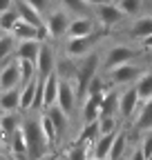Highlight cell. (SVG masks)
Returning a JSON list of instances; mask_svg holds the SVG:
<instances>
[{"instance_id":"obj_1","label":"cell","mask_w":152,"mask_h":160,"mask_svg":"<svg viewBox=\"0 0 152 160\" xmlns=\"http://www.w3.org/2000/svg\"><path fill=\"white\" fill-rule=\"evenodd\" d=\"M23 133H25V140H27V151H29V160H43L47 156V149H49V140L43 131V125H41V118L38 120H25L23 125Z\"/></svg>"},{"instance_id":"obj_2","label":"cell","mask_w":152,"mask_h":160,"mask_svg":"<svg viewBox=\"0 0 152 160\" xmlns=\"http://www.w3.org/2000/svg\"><path fill=\"white\" fill-rule=\"evenodd\" d=\"M99 56L96 53H87L85 60L76 67V93L83 96L87 93V87L92 82V78L96 76V69H99Z\"/></svg>"},{"instance_id":"obj_3","label":"cell","mask_w":152,"mask_h":160,"mask_svg":"<svg viewBox=\"0 0 152 160\" xmlns=\"http://www.w3.org/2000/svg\"><path fill=\"white\" fill-rule=\"evenodd\" d=\"M69 25H72V18L67 16V11H61V9H54V11H49V16H47V20H45L47 33H49L52 38L67 36Z\"/></svg>"},{"instance_id":"obj_4","label":"cell","mask_w":152,"mask_h":160,"mask_svg":"<svg viewBox=\"0 0 152 160\" xmlns=\"http://www.w3.org/2000/svg\"><path fill=\"white\" fill-rule=\"evenodd\" d=\"M94 13H96L99 22H101L105 29L119 25L121 20L125 18V13L121 11V7L114 5V2H103V5H99V7H94Z\"/></svg>"},{"instance_id":"obj_5","label":"cell","mask_w":152,"mask_h":160,"mask_svg":"<svg viewBox=\"0 0 152 160\" xmlns=\"http://www.w3.org/2000/svg\"><path fill=\"white\" fill-rule=\"evenodd\" d=\"M134 49L132 47H125V45H117V47H112L107 53H105V60H103V69L110 71L114 67H121L125 62H130L132 58H134Z\"/></svg>"},{"instance_id":"obj_6","label":"cell","mask_w":152,"mask_h":160,"mask_svg":"<svg viewBox=\"0 0 152 160\" xmlns=\"http://www.w3.org/2000/svg\"><path fill=\"white\" fill-rule=\"evenodd\" d=\"M18 85H20V67H18V58H16L0 69V91L16 89Z\"/></svg>"},{"instance_id":"obj_7","label":"cell","mask_w":152,"mask_h":160,"mask_svg":"<svg viewBox=\"0 0 152 160\" xmlns=\"http://www.w3.org/2000/svg\"><path fill=\"white\" fill-rule=\"evenodd\" d=\"M107 76H110V80H112L114 85H125V82H132V80H139L143 73H141V67L125 62V65H121V67L110 69Z\"/></svg>"},{"instance_id":"obj_8","label":"cell","mask_w":152,"mask_h":160,"mask_svg":"<svg viewBox=\"0 0 152 160\" xmlns=\"http://www.w3.org/2000/svg\"><path fill=\"white\" fill-rule=\"evenodd\" d=\"M139 102H141V96H139V89H137V85H134L132 89H125V91L121 93L119 113H121L123 118H132V116L137 113V109H139Z\"/></svg>"},{"instance_id":"obj_9","label":"cell","mask_w":152,"mask_h":160,"mask_svg":"<svg viewBox=\"0 0 152 160\" xmlns=\"http://www.w3.org/2000/svg\"><path fill=\"white\" fill-rule=\"evenodd\" d=\"M36 69H38V78L41 80H47L54 73V51L45 42H43L41 53H38V58H36Z\"/></svg>"},{"instance_id":"obj_10","label":"cell","mask_w":152,"mask_h":160,"mask_svg":"<svg viewBox=\"0 0 152 160\" xmlns=\"http://www.w3.org/2000/svg\"><path fill=\"white\" fill-rule=\"evenodd\" d=\"M94 27H96V25H94L92 16H79V18H74V20H72L69 31H67V38H83V36H92Z\"/></svg>"},{"instance_id":"obj_11","label":"cell","mask_w":152,"mask_h":160,"mask_svg":"<svg viewBox=\"0 0 152 160\" xmlns=\"http://www.w3.org/2000/svg\"><path fill=\"white\" fill-rule=\"evenodd\" d=\"M96 36H83V38H67V56H87V51L94 47Z\"/></svg>"},{"instance_id":"obj_12","label":"cell","mask_w":152,"mask_h":160,"mask_svg":"<svg viewBox=\"0 0 152 160\" xmlns=\"http://www.w3.org/2000/svg\"><path fill=\"white\" fill-rule=\"evenodd\" d=\"M14 7H16V11H18V16H20V20H25V22H29V25H34V27H45L43 25V20H41V13H38L27 0H14Z\"/></svg>"},{"instance_id":"obj_13","label":"cell","mask_w":152,"mask_h":160,"mask_svg":"<svg viewBox=\"0 0 152 160\" xmlns=\"http://www.w3.org/2000/svg\"><path fill=\"white\" fill-rule=\"evenodd\" d=\"M74 100H76V89L69 85V82H65V80H61V91H58V105L67 116L72 113V109H74Z\"/></svg>"},{"instance_id":"obj_14","label":"cell","mask_w":152,"mask_h":160,"mask_svg":"<svg viewBox=\"0 0 152 160\" xmlns=\"http://www.w3.org/2000/svg\"><path fill=\"white\" fill-rule=\"evenodd\" d=\"M41 47H43L41 40H20L16 45V58H27V60L36 62L38 53H41Z\"/></svg>"},{"instance_id":"obj_15","label":"cell","mask_w":152,"mask_h":160,"mask_svg":"<svg viewBox=\"0 0 152 160\" xmlns=\"http://www.w3.org/2000/svg\"><path fill=\"white\" fill-rule=\"evenodd\" d=\"M58 91H61V80L56 73H52L47 80H45V85H43V93H45V102L43 107H52L54 102H58Z\"/></svg>"},{"instance_id":"obj_16","label":"cell","mask_w":152,"mask_h":160,"mask_svg":"<svg viewBox=\"0 0 152 160\" xmlns=\"http://www.w3.org/2000/svg\"><path fill=\"white\" fill-rule=\"evenodd\" d=\"M11 36L18 40V42H20V40H38L41 29L34 27V25H29V22H25V20H18L16 27L11 29Z\"/></svg>"},{"instance_id":"obj_17","label":"cell","mask_w":152,"mask_h":160,"mask_svg":"<svg viewBox=\"0 0 152 160\" xmlns=\"http://www.w3.org/2000/svg\"><path fill=\"white\" fill-rule=\"evenodd\" d=\"M117 133L119 131H114V133H105L96 140V145H94V158H99V160H105L110 158V151H112V145H114V140H117Z\"/></svg>"},{"instance_id":"obj_18","label":"cell","mask_w":152,"mask_h":160,"mask_svg":"<svg viewBox=\"0 0 152 160\" xmlns=\"http://www.w3.org/2000/svg\"><path fill=\"white\" fill-rule=\"evenodd\" d=\"M119 100H121V93L117 91H105L103 96V102H101V113L99 118H107V116H114L119 111Z\"/></svg>"},{"instance_id":"obj_19","label":"cell","mask_w":152,"mask_h":160,"mask_svg":"<svg viewBox=\"0 0 152 160\" xmlns=\"http://www.w3.org/2000/svg\"><path fill=\"white\" fill-rule=\"evenodd\" d=\"M38 78H34L29 85H25L20 89V107L23 109H34V102H36V96H38Z\"/></svg>"},{"instance_id":"obj_20","label":"cell","mask_w":152,"mask_h":160,"mask_svg":"<svg viewBox=\"0 0 152 160\" xmlns=\"http://www.w3.org/2000/svg\"><path fill=\"white\" fill-rule=\"evenodd\" d=\"M11 153L16 156V160H20V158H29V151H27V140H25V133H23V127L18 129L14 136H11Z\"/></svg>"},{"instance_id":"obj_21","label":"cell","mask_w":152,"mask_h":160,"mask_svg":"<svg viewBox=\"0 0 152 160\" xmlns=\"http://www.w3.org/2000/svg\"><path fill=\"white\" fill-rule=\"evenodd\" d=\"M130 36H132V38H139V40L152 36V16H143V18H139L137 22L130 27Z\"/></svg>"},{"instance_id":"obj_22","label":"cell","mask_w":152,"mask_h":160,"mask_svg":"<svg viewBox=\"0 0 152 160\" xmlns=\"http://www.w3.org/2000/svg\"><path fill=\"white\" fill-rule=\"evenodd\" d=\"M0 107L5 111H16L20 107V89H9L0 91Z\"/></svg>"},{"instance_id":"obj_23","label":"cell","mask_w":152,"mask_h":160,"mask_svg":"<svg viewBox=\"0 0 152 160\" xmlns=\"http://www.w3.org/2000/svg\"><path fill=\"white\" fill-rule=\"evenodd\" d=\"M0 125H3V140H11V136L20 129L18 127V118L14 116V111H5V116L0 118Z\"/></svg>"},{"instance_id":"obj_24","label":"cell","mask_w":152,"mask_h":160,"mask_svg":"<svg viewBox=\"0 0 152 160\" xmlns=\"http://www.w3.org/2000/svg\"><path fill=\"white\" fill-rule=\"evenodd\" d=\"M137 89H139V96H141V102L152 100V73H143L137 80Z\"/></svg>"},{"instance_id":"obj_25","label":"cell","mask_w":152,"mask_h":160,"mask_svg":"<svg viewBox=\"0 0 152 160\" xmlns=\"http://www.w3.org/2000/svg\"><path fill=\"white\" fill-rule=\"evenodd\" d=\"M137 129H152V100L143 102V107L137 116Z\"/></svg>"},{"instance_id":"obj_26","label":"cell","mask_w":152,"mask_h":160,"mask_svg":"<svg viewBox=\"0 0 152 160\" xmlns=\"http://www.w3.org/2000/svg\"><path fill=\"white\" fill-rule=\"evenodd\" d=\"M49 118H52V122L56 125V129H58V136L67 129V113L58 107V105H56V107H49Z\"/></svg>"},{"instance_id":"obj_27","label":"cell","mask_w":152,"mask_h":160,"mask_svg":"<svg viewBox=\"0 0 152 160\" xmlns=\"http://www.w3.org/2000/svg\"><path fill=\"white\" fill-rule=\"evenodd\" d=\"M63 7L67 11L76 13V16H90V7L92 5H87L85 0H63Z\"/></svg>"},{"instance_id":"obj_28","label":"cell","mask_w":152,"mask_h":160,"mask_svg":"<svg viewBox=\"0 0 152 160\" xmlns=\"http://www.w3.org/2000/svg\"><path fill=\"white\" fill-rule=\"evenodd\" d=\"M18 20H20V16H18L16 7H14V9H9V11H5V13H0V29H5V31H9V33H11V29L16 27Z\"/></svg>"},{"instance_id":"obj_29","label":"cell","mask_w":152,"mask_h":160,"mask_svg":"<svg viewBox=\"0 0 152 160\" xmlns=\"http://www.w3.org/2000/svg\"><path fill=\"white\" fill-rule=\"evenodd\" d=\"M125 142H128L125 131H119L117 133V140H114V145H112V151H110V160H121V156L125 151Z\"/></svg>"},{"instance_id":"obj_30","label":"cell","mask_w":152,"mask_h":160,"mask_svg":"<svg viewBox=\"0 0 152 160\" xmlns=\"http://www.w3.org/2000/svg\"><path fill=\"white\" fill-rule=\"evenodd\" d=\"M119 7L125 16H137L143 7V0H119Z\"/></svg>"},{"instance_id":"obj_31","label":"cell","mask_w":152,"mask_h":160,"mask_svg":"<svg viewBox=\"0 0 152 160\" xmlns=\"http://www.w3.org/2000/svg\"><path fill=\"white\" fill-rule=\"evenodd\" d=\"M41 125H43V131H45L47 140H49V142H54V140L58 138V129H56V125L52 122V118H49V113L41 116Z\"/></svg>"},{"instance_id":"obj_32","label":"cell","mask_w":152,"mask_h":160,"mask_svg":"<svg viewBox=\"0 0 152 160\" xmlns=\"http://www.w3.org/2000/svg\"><path fill=\"white\" fill-rule=\"evenodd\" d=\"M16 42H18V40L11 36V33H7L3 40H0V60H5L11 51H14V47H16Z\"/></svg>"},{"instance_id":"obj_33","label":"cell","mask_w":152,"mask_h":160,"mask_svg":"<svg viewBox=\"0 0 152 160\" xmlns=\"http://www.w3.org/2000/svg\"><path fill=\"white\" fill-rule=\"evenodd\" d=\"M117 118L114 116H107V118H99V127H101V136H105V133H114V131H119L117 129Z\"/></svg>"},{"instance_id":"obj_34","label":"cell","mask_w":152,"mask_h":160,"mask_svg":"<svg viewBox=\"0 0 152 160\" xmlns=\"http://www.w3.org/2000/svg\"><path fill=\"white\" fill-rule=\"evenodd\" d=\"M67 160H87V145H76L67 153Z\"/></svg>"},{"instance_id":"obj_35","label":"cell","mask_w":152,"mask_h":160,"mask_svg":"<svg viewBox=\"0 0 152 160\" xmlns=\"http://www.w3.org/2000/svg\"><path fill=\"white\" fill-rule=\"evenodd\" d=\"M94 93H105V89H103V80H101L99 76H94V78H92V82H90L85 96H94Z\"/></svg>"},{"instance_id":"obj_36","label":"cell","mask_w":152,"mask_h":160,"mask_svg":"<svg viewBox=\"0 0 152 160\" xmlns=\"http://www.w3.org/2000/svg\"><path fill=\"white\" fill-rule=\"evenodd\" d=\"M141 151H143V156H145V158H152V129H150V133L143 138V142H141Z\"/></svg>"},{"instance_id":"obj_37","label":"cell","mask_w":152,"mask_h":160,"mask_svg":"<svg viewBox=\"0 0 152 160\" xmlns=\"http://www.w3.org/2000/svg\"><path fill=\"white\" fill-rule=\"evenodd\" d=\"M27 2H29V5H31L38 13H41V16L49 9V0H27Z\"/></svg>"},{"instance_id":"obj_38","label":"cell","mask_w":152,"mask_h":160,"mask_svg":"<svg viewBox=\"0 0 152 160\" xmlns=\"http://www.w3.org/2000/svg\"><path fill=\"white\" fill-rule=\"evenodd\" d=\"M9 9H14V0H0V13H5Z\"/></svg>"},{"instance_id":"obj_39","label":"cell","mask_w":152,"mask_h":160,"mask_svg":"<svg viewBox=\"0 0 152 160\" xmlns=\"http://www.w3.org/2000/svg\"><path fill=\"white\" fill-rule=\"evenodd\" d=\"M141 45H143V49H150V51H152V36L143 38V40H141Z\"/></svg>"},{"instance_id":"obj_40","label":"cell","mask_w":152,"mask_h":160,"mask_svg":"<svg viewBox=\"0 0 152 160\" xmlns=\"http://www.w3.org/2000/svg\"><path fill=\"white\" fill-rule=\"evenodd\" d=\"M132 160H148V158L143 156V151H141V149H137L134 153H132Z\"/></svg>"},{"instance_id":"obj_41","label":"cell","mask_w":152,"mask_h":160,"mask_svg":"<svg viewBox=\"0 0 152 160\" xmlns=\"http://www.w3.org/2000/svg\"><path fill=\"white\" fill-rule=\"evenodd\" d=\"M87 5H92V7H99V5H103V2H110V0H85Z\"/></svg>"},{"instance_id":"obj_42","label":"cell","mask_w":152,"mask_h":160,"mask_svg":"<svg viewBox=\"0 0 152 160\" xmlns=\"http://www.w3.org/2000/svg\"><path fill=\"white\" fill-rule=\"evenodd\" d=\"M7 33H9V31H5V29H0V40H3V38H5Z\"/></svg>"},{"instance_id":"obj_43","label":"cell","mask_w":152,"mask_h":160,"mask_svg":"<svg viewBox=\"0 0 152 160\" xmlns=\"http://www.w3.org/2000/svg\"><path fill=\"white\" fill-rule=\"evenodd\" d=\"M0 140H3V125H0Z\"/></svg>"},{"instance_id":"obj_44","label":"cell","mask_w":152,"mask_h":160,"mask_svg":"<svg viewBox=\"0 0 152 160\" xmlns=\"http://www.w3.org/2000/svg\"><path fill=\"white\" fill-rule=\"evenodd\" d=\"M7 160H16V158H7Z\"/></svg>"},{"instance_id":"obj_45","label":"cell","mask_w":152,"mask_h":160,"mask_svg":"<svg viewBox=\"0 0 152 160\" xmlns=\"http://www.w3.org/2000/svg\"><path fill=\"white\" fill-rule=\"evenodd\" d=\"M94 160H99V158H94Z\"/></svg>"},{"instance_id":"obj_46","label":"cell","mask_w":152,"mask_h":160,"mask_svg":"<svg viewBox=\"0 0 152 160\" xmlns=\"http://www.w3.org/2000/svg\"><path fill=\"white\" fill-rule=\"evenodd\" d=\"M0 160H3V158H0Z\"/></svg>"}]
</instances>
